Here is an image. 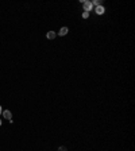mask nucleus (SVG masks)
<instances>
[{"mask_svg":"<svg viewBox=\"0 0 135 151\" xmlns=\"http://www.w3.org/2000/svg\"><path fill=\"white\" fill-rule=\"evenodd\" d=\"M83 11L91 14V11H93V4H92V1H89V0H84V1H83Z\"/></svg>","mask_w":135,"mask_h":151,"instance_id":"1","label":"nucleus"},{"mask_svg":"<svg viewBox=\"0 0 135 151\" xmlns=\"http://www.w3.org/2000/svg\"><path fill=\"white\" fill-rule=\"evenodd\" d=\"M95 12L97 15H104L105 14V7L104 5H97V7H95Z\"/></svg>","mask_w":135,"mask_h":151,"instance_id":"2","label":"nucleus"},{"mask_svg":"<svg viewBox=\"0 0 135 151\" xmlns=\"http://www.w3.org/2000/svg\"><path fill=\"white\" fill-rule=\"evenodd\" d=\"M68 32H69V28H68L66 26H64V27H61V28H60V31L57 32V35H60V37H65Z\"/></svg>","mask_w":135,"mask_h":151,"instance_id":"3","label":"nucleus"},{"mask_svg":"<svg viewBox=\"0 0 135 151\" xmlns=\"http://www.w3.org/2000/svg\"><path fill=\"white\" fill-rule=\"evenodd\" d=\"M1 115H3V117H4V119H7L8 121L12 119V113H11V111H8V109L3 111V113H1Z\"/></svg>","mask_w":135,"mask_h":151,"instance_id":"4","label":"nucleus"},{"mask_svg":"<svg viewBox=\"0 0 135 151\" xmlns=\"http://www.w3.org/2000/svg\"><path fill=\"white\" fill-rule=\"evenodd\" d=\"M56 37H57V32H56V31H53V30H52V31H47L46 38L49 39V41H53Z\"/></svg>","mask_w":135,"mask_h":151,"instance_id":"5","label":"nucleus"},{"mask_svg":"<svg viewBox=\"0 0 135 151\" xmlns=\"http://www.w3.org/2000/svg\"><path fill=\"white\" fill-rule=\"evenodd\" d=\"M92 4H93V8L95 7H97V5H101V0H93Z\"/></svg>","mask_w":135,"mask_h":151,"instance_id":"6","label":"nucleus"},{"mask_svg":"<svg viewBox=\"0 0 135 151\" xmlns=\"http://www.w3.org/2000/svg\"><path fill=\"white\" fill-rule=\"evenodd\" d=\"M81 18H83V19H88V18H89V12H85V11H83V14H81Z\"/></svg>","mask_w":135,"mask_h":151,"instance_id":"7","label":"nucleus"},{"mask_svg":"<svg viewBox=\"0 0 135 151\" xmlns=\"http://www.w3.org/2000/svg\"><path fill=\"white\" fill-rule=\"evenodd\" d=\"M58 151H66V148H65V147H60V148H58Z\"/></svg>","mask_w":135,"mask_h":151,"instance_id":"8","label":"nucleus"},{"mask_svg":"<svg viewBox=\"0 0 135 151\" xmlns=\"http://www.w3.org/2000/svg\"><path fill=\"white\" fill-rule=\"evenodd\" d=\"M3 113V108H1V105H0V115Z\"/></svg>","mask_w":135,"mask_h":151,"instance_id":"9","label":"nucleus"},{"mask_svg":"<svg viewBox=\"0 0 135 151\" xmlns=\"http://www.w3.org/2000/svg\"><path fill=\"white\" fill-rule=\"evenodd\" d=\"M0 125H1V119H0Z\"/></svg>","mask_w":135,"mask_h":151,"instance_id":"10","label":"nucleus"}]
</instances>
